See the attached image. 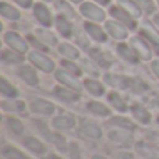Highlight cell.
<instances>
[{
  "label": "cell",
  "instance_id": "obj_1",
  "mask_svg": "<svg viewBox=\"0 0 159 159\" xmlns=\"http://www.w3.org/2000/svg\"><path fill=\"white\" fill-rule=\"evenodd\" d=\"M103 82L107 87L113 88L115 91H126L130 93L140 95L148 91V85L145 81L138 80L127 74H117V73H105L102 75Z\"/></svg>",
  "mask_w": 159,
  "mask_h": 159
},
{
  "label": "cell",
  "instance_id": "obj_2",
  "mask_svg": "<svg viewBox=\"0 0 159 159\" xmlns=\"http://www.w3.org/2000/svg\"><path fill=\"white\" fill-rule=\"evenodd\" d=\"M34 124H36L35 127L38 129L39 134H41L49 144L55 145L60 152H67L69 151V144H67L66 138H64L61 134H59L56 130H53V131L52 130H49L48 124L43 123L42 120H35L34 121Z\"/></svg>",
  "mask_w": 159,
  "mask_h": 159
},
{
  "label": "cell",
  "instance_id": "obj_3",
  "mask_svg": "<svg viewBox=\"0 0 159 159\" xmlns=\"http://www.w3.org/2000/svg\"><path fill=\"white\" fill-rule=\"evenodd\" d=\"M27 59L35 69H38L39 71L45 73V74H50V73L56 71L55 61H53L45 52L34 49V50H31V52H28Z\"/></svg>",
  "mask_w": 159,
  "mask_h": 159
},
{
  "label": "cell",
  "instance_id": "obj_4",
  "mask_svg": "<svg viewBox=\"0 0 159 159\" xmlns=\"http://www.w3.org/2000/svg\"><path fill=\"white\" fill-rule=\"evenodd\" d=\"M3 41L7 45L8 49H13L16 52L21 53V55H25V53L30 52V42H28V39H25L24 36H21L16 31H7L3 35Z\"/></svg>",
  "mask_w": 159,
  "mask_h": 159
},
{
  "label": "cell",
  "instance_id": "obj_5",
  "mask_svg": "<svg viewBox=\"0 0 159 159\" xmlns=\"http://www.w3.org/2000/svg\"><path fill=\"white\" fill-rule=\"evenodd\" d=\"M80 13L87 21L92 22H105L106 21V13L99 4L91 2H84L80 4Z\"/></svg>",
  "mask_w": 159,
  "mask_h": 159
},
{
  "label": "cell",
  "instance_id": "obj_6",
  "mask_svg": "<svg viewBox=\"0 0 159 159\" xmlns=\"http://www.w3.org/2000/svg\"><path fill=\"white\" fill-rule=\"evenodd\" d=\"M55 78H56V81L60 85H63V87L74 89V91H77V92H82V91H84V84H82V81H80V77L69 73L67 70H64L63 67H61V69H56Z\"/></svg>",
  "mask_w": 159,
  "mask_h": 159
},
{
  "label": "cell",
  "instance_id": "obj_7",
  "mask_svg": "<svg viewBox=\"0 0 159 159\" xmlns=\"http://www.w3.org/2000/svg\"><path fill=\"white\" fill-rule=\"evenodd\" d=\"M130 45L134 49V52L137 53V56L140 57V60L143 61H152L154 60V52H152L149 42L147 39H144L141 35L131 36L130 38Z\"/></svg>",
  "mask_w": 159,
  "mask_h": 159
},
{
  "label": "cell",
  "instance_id": "obj_8",
  "mask_svg": "<svg viewBox=\"0 0 159 159\" xmlns=\"http://www.w3.org/2000/svg\"><path fill=\"white\" fill-rule=\"evenodd\" d=\"M78 129L84 137L89 138L92 141H99L103 137V130L98 123L89 119H80L78 121Z\"/></svg>",
  "mask_w": 159,
  "mask_h": 159
},
{
  "label": "cell",
  "instance_id": "obj_9",
  "mask_svg": "<svg viewBox=\"0 0 159 159\" xmlns=\"http://www.w3.org/2000/svg\"><path fill=\"white\" fill-rule=\"evenodd\" d=\"M28 109L31 113L39 116H52L56 112L55 103L43 98H32L28 103Z\"/></svg>",
  "mask_w": 159,
  "mask_h": 159
},
{
  "label": "cell",
  "instance_id": "obj_10",
  "mask_svg": "<svg viewBox=\"0 0 159 159\" xmlns=\"http://www.w3.org/2000/svg\"><path fill=\"white\" fill-rule=\"evenodd\" d=\"M16 74L28 87H36L39 84V75L32 64H20L16 70Z\"/></svg>",
  "mask_w": 159,
  "mask_h": 159
},
{
  "label": "cell",
  "instance_id": "obj_11",
  "mask_svg": "<svg viewBox=\"0 0 159 159\" xmlns=\"http://www.w3.org/2000/svg\"><path fill=\"white\" fill-rule=\"evenodd\" d=\"M109 14L112 16L113 20L121 22L123 25H126L129 30H135L137 28V18L131 16L130 13H127L123 7H120L119 4L110 6L109 7Z\"/></svg>",
  "mask_w": 159,
  "mask_h": 159
},
{
  "label": "cell",
  "instance_id": "obj_12",
  "mask_svg": "<svg viewBox=\"0 0 159 159\" xmlns=\"http://www.w3.org/2000/svg\"><path fill=\"white\" fill-rule=\"evenodd\" d=\"M77 126V117L73 113H61L52 119V129L56 131H70Z\"/></svg>",
  "mask_w": 159,
  "mask_h": 159
},
{
  "label": "cell",
  "instance_id": "obj_13",
  "mask_svg": "<svg viewBox=\"0 0 159 159\" xmlns=\"http://www.w3.org/2000/svg\"><path fill=\"white\" fill-rule=\"evenodd\" d=\"M84 32L87 34L88 38L92 39L96 43H105L107 41V36H109L105 28L98 25V22H92V21L84 22Z\"/></svg>",
  "mask_w": 159,
  "mask_h": 159
},
{
  "label": "cell",
  "instance_id": "obj_14",
  "mask_svg": "<svg viewBox=\"0 0 159 159\" xmlns=\"http://www.w3.org/2000/svg\"><path fill=\"white\" fill-rule=\"evenodd\" d=\"M32 13L36 21L45 28H49L55 24V17L52 16L50 10L45 6V3H35L32 6Z\"/></svg>",
  "mask_w": 159,
  "mask_h": 159
},
{
  "label": "cell",
  "instance_id": "obj_15",
  "mask_svg": "<svg viewBox=\"0 0 159 159\" xmlns=\"http://www.w3.org/2000/svg\"><path fill=\"white\" fill-rule=\"evenodd\" d=\"M53 96L57 101L63 102V103L73 105V103H77L80 99H81V92L70 89V88L63 87V85H57V87L53 88Z\"/></svg>",
  "mask_w": 159,
  "mask_h": 159
},
{
  "label": "cell",
  "instance_id": "obj_16",
  "mask_svg": "<svg viewBox=\"0 0 159 159\" xmlns=\"http://www.w3.org/2000/svg\"><path fill=\"white\" fill-rule=\"evenodd\" d=\"M140 35L149 42L154 48H159V30L154 22L144 20L140 25Z\"/></svg>",
  "mask_w": 159,
  "mask_h": 159
},
{
  "label": "cell",
  "instance_id": "obj_17",
  "mask_svg": "<svg viewBox=\"0 0 159 159\" xmlns=\"http://www.w3.org/2000/svg\"><path fill=\"white\" fill-rule=\"evenodd\" d=\"M85 109L88 113L98 119H107L112 116V107L109 105L103 103V102L98 101V99H92L85 103Z\"/></svg>",
  "mask_w": 159,
  "mask_h": 159
},
{
  "label": "cell",
  "instance_id": "obj_18",
  "mask_svg": "<svg viewBox=\"0 0 159 159\" xmlns=\"http://www.w3.org/2000/svg\"><path fill=\"white\" fill-rule=\"evenodd\" d=\"M21 144L25 149L31 152L34 155H38V157H43L48 154V147L46 144L42 140H39L38 137H34V135H27L21 140Z\"/></svg>",
  "mask_w": 159,
  "mask_h": 159
},
{
  "label": "cell",
  "instance_id": "obj_19",
  "mask_svg": "<svg viewBox=\"0 0 159 159\" xmlns=\"http://www.w3.org/2000/svg\"><path fill=\"white\" fill-rule=\"evenodd\" d=\"M105 30H106L107 35L112 36L113 39H117V41H124V39L129 38V28L126 25H123L121 22L116 21V20H109V21H105Z\"/></svg>",
  "mask_w": 159,
  "mask_h": 159
},
{
  "label": "cell",
  "instance_id": "obj_20",
  "mask_svg": "<svg viewBox=\"0 0 159 159\" xmlns=\"http://www.w3.org/2000/svg\"><path fill=\"white\" fill-rule=\"evenodd\" d=\"M130 113H131L133 120L138 124H143V126L149 124L152 120V113L140 102H134L130 106Z\"/></svg>",
  "mask_w": 159,
  "mask_h": 159
},
{
  "label": "cell",
  "instance_id": "obj_21",
  "mask_svg": "<svg viewBox=\"0 0 159 159\" xmlns=\"http://www.w3.org/2000/svg\"><path fill=\"white\" fill-rule=\"evenodd\" d=\"M84 84V91H87L92 98L98 99L106 93V84L102 82L98 78H92V77H87L85 80H82Z\"/></svg>",
  "mask_w": 159,
  "mask_h": 159
},
{
  "label": "cell",
  "instance_id": "obj_22",
  "mask_svg": "<svg viewBox=\"0 0 159 159\" xmlns=\"http://www.w3.org/2000/svg\"><path fill=\"white\" fill-rule=\"evenodd\" d=\"M106 99H107V105H109L115 112L120 113V115L130 112V106L127 105L126 99H124L123 96H121V93L117 92V91H115V89L110 91L106 95Z\"/></svg>",
  "mask_w": 159,
  "mask_h": 159
},
{
  "label": "cell",
  "instance_id": "obj_23",
  "mask_svg": "<svg viewBox=\"0 0 159 159\" xmlns=\"http://www.w3.org/2000/svg\"><path fill=\"white\" fill-rule=\"evenodd\" d=\"M88 53H89V57L102 70H107L113 64V56L109 55L107 52H105V50L99 49V48H91V49H88Z\"/></svg>",
  "mask_w": 159,
  "mask_h": 159
},
{
  "label": "cell",
  "instance_id": "obj_24",
  "mask_svg": "<svg viewBox=\"0 0 159 159\" xmlns=\"http://www.w3.org/2000/svg\"><path fill=\"white\" fill-rule=\"evenodd\" d=\"M116 53L117 56L127 64H137L140 61V57L137 56V53L134 52V49L131 48L130 43H124V42H120L116 46Z\"/></svg>",
  "mask_w": 159,
  "mask_h": 159
},
{
  "label": "cell",
  "instance_id": "obj_25",
  "mask_svg": "<svg viewBox=\"0 0 159 159\" xmlns=\"http://www.w3.org/2000/svg\"><path fill=\"white\" fill-rule=\"evenodd\" d=\"M0 107H2L3 112L11 113V115H14V113H22L27 109V102L21 101V99H17V98H10V99L2 101Z\"/></svg>",
  "mask_w": 159,
  "mask_h": 159
},
{
  "label": "cell",
  "instance_id": "obj_26",
  "mask_svg": "<svg viewBox=\"0 0 159 159\" xmlns=\"http://www.w3.org/2000/svg\"><path fill=\"white\" fill-rule=\"evenodd\" d=\"M55 28L63 38H71L73 32H74V28L70 22V18H67L63 14H57L55 17Z\"/></svg>",
  "mask_w": 159,
  "mask_h": 159
},
{
  "label": "cell",
  "instance_id": "obj_27",
  "mask_svg": "<svg viewBox=\"0 0 159 159\" xmlns=\"http://www.w3.org/2000/svg\"><path fill=\"white\" fill-rule=\"evenodd\" d=\"M133 133L134 131H129V130H123V129H113L107 133L109 135V140L113 141L116 144H120V145H129L133 141Z\"/></svg>",
  "mask_w": 159,
  "mask_h": 159
},
{
  "label": "cell",
  "instance_id": "obj_28",
  "mask_svg": "<svg viewBox=\"0 0 159 159\" xmlns=\"http://www.w3.org/2000/svg\"><path fill=\"white\" fill-rule=\"evenodd\" d=\"M110 127L113 129H123V130H129V131H134L137 124H135L134 120L129 117H124V116L119 115V116H110L109 121H107Z\"/></svg>",
  "mask_w": 159,
  "mask_h": 159
},
{
  "label": "cell",
  "instance_id": "obj_29",
  "mask_svg": "<svg viewBox=\"0 0 159 159\" xmlns=\"http://www.w3.org/2000/svg\"><path fill=\"white\" fill-rule=\"evenodd\" d=\"M57 52L61 57L69 59V60H80L81 59V52L78 48H75L74 45L69 43V42H61L57 45Z\"/></svg>",
  "mask_w": 159,
  "mask_h": 159
},
{
  "label": "cell",
  "instance_id": "obj_30",
  "mask_svg": "<svg viewBox=\"0 0 159 159\" xmlns=\"http://www.w3.org/2000/svg\"><path fill=\"white\" fill-rule=\"evenodd\" d=\"M80 66H81L82 71H84L88 77H92V78H99L101 77V70L102 69L91 57L80 59Z\"/></svg>",
  "mask_w": 159,
  "mask_h": 159
},
{
  "label": "cell",
  "instance_id": "obj_31",
  "mask_svg": "<svg viewBox=\"0 0 159 159\" xmlns=\"http://www.w3.org/2000/svg\"><path fill=\"white\" fill-rule=\"evenodd\" d=\"M4 126H6V129L10 131V134L17 135V137H21L25 131L24 123H22L20 119L13 117V116H7V117L4 119Z\"/></svg>",
  "mask_w": 159,
  "mask_h": 159
},
{
  "label": "cell",
  "instance_id": "obj_32",
  "mask_svg": "<svg viewBox=\"0 0 159 159\" xmlns=\"http://www.w3.org/2000/svg\"><path fill=\"white\" fill-rule=\"evenodd\" d=\"M35 36L39 39V41L43 42V43L46 45V46H49V48L59 45L57 36H56L55 34L52 32V31L45 30V27H42V28H36V30H35Z\"/></svg>",
  "mask_w": 159,
  "mask_h": 159
},
{
  "label": "cell",
  "instance_id": "obj_33",
  "mask_svg": "<svg viewBox=\"0 0 159 159\" xmlns=\"http://www.w3.org/2000/svg\"><path fill=\"white\" fill-rule=\"evenodd\" d=\"M2 61L4 64H10V66H14V64H22L24 63V55L16 52L13 49H4L2 52Z\"/></svg>",
  "mask_w": 159,
  "mask_h": 159
},
{
  "label": "cell",
  "instance_id": "obj_34",
  "mask_svg": "<svg viewBox=\"0 0 159 159\" xmlns=\"http://www.w3.org/2000/svg\"><path fill=\"white\" fill-rule=\"evenodd\" d=\"M0 92H2L3 98H6V99L17 98L20 95L18 88L14 84H11L6 77H0Z\"/></svg>",
  "mask_w": 159,
  "mask_h": 159
},
{
  "label": "cell",
  "instance_id": "obj_35",
  "mask_svg": "<svg viewBox=\"0 0 159 159\" xmlns=\"http://www.w3.org/2000/svg\"><path fill=\"white\" fill-rule=\"evenodd\" d=\"M135 149H137V152L144 159H159L157 149H155L152 145H149L148 143L138 141V143H135Z\"/></svg>",
  "mask_w": 159,
  "mask_h": 159
},
{
  "label": "cell",
  "instance_id": "obj_36",
  "mask_svg": "<svg viewBox=\"0 0 159 159\" xmlns=\"http://www.w3.org/2000/svg\"><path fill=\"white\" fill-rule=\"evenodd\" d=\"M0 14H2L3 18L10 20V21H17V20L21 18V13L16 7H13L11 4H8L6 2L0 3Z\"/></svg>",
  "mask_w": 159,
  "mask_h": 159
},
{
  "label": "cell",
  "instance_id": "obj_37",
  "mask_svg": "<svg viewBox=\"0 0 159 159\" xmlns=\"http://www.w3.org/2000/svg\"><path fill=\"white\" fill-rule=\"evenodd\" d=\"M117 4L123 7L127 13L131 14L134 18H141V16H143V10L138 7L135 0H117Z\"/></svg>",
  "mask_w": 159,
  "mask_h": 159
},
{
  "label": "cell",
  "instance_id": "obj_38",
  "mask_svg": "<svg viewBox=\"0 0 159 159\" xmlns=\"http://www.w3.org/2000/svg\"><path fill=\"white\" fill-rule=\"evenodd\" d=\"M2 157L4 159H28V157L14 145H4L2 148Z\"/></svg>",
  "mask_w": 159,
  "mask_h": 159
},
{
  "label": "cell",
  "instance_id": "obj_39",
  "mask_svg": "<svg viewBox=\"0 0 159 159\" xmlns=\"http://www.w3.org/2000/svg\"><path fill=\"white\" fill-rule=\"evenodd\" d=\"M55 7L59 11V14H63L67 18H75V11L74 8L70 6V3H67L66 0H55Z\"/></svg>",
  "mask_w": 159,
  "mask_h": 159
},
{
  "label": "cell",
  "instance_id": "obj_40",
  "mask_svg": "<svg viewBox=\"0 0 159 159\" xmlns=\"http://www.w3.org/2000/svg\"><path fill=\"white\" fill-rule=\"evenodd\" d=\"M61 67H63L64 70H67L69 73H71V74L77 75V77H81L82 74H84V71H82L81 66H80L78 63H75V60H69V59H63V60L60 61Z\"/></svg>",
  "mask_w": 159,
  "mask_h": 159
},
{
  "label": "cell",
  "instance_id": "obj_41",
  "mask_svg": "<svg viewBox=\"0 0 159 159\" xmlns=\"http://www.w3.org/2000/svg\"><path fill=\"white\" fill-rule=\"evenodd\" d=\"M135 3L143 10V13L148 14V16L155 14V11H157V6H155V3L152 0H135Z\"/></svg>",
  "mask_w": 159,
  "mask_h": 159
},
{
  "label": "cell",
  "instance_id": "obj_42",
  "mask_svg": "<svg viewBox=\"0 0 159 159\" xmlns=\"http://www.w3.org/2000/svg\"><path fill=\"white\" fill-rule=\"evenodd\" d=\"M27 39H28V42H30V45H32V46L35 48V50H41V52H48V48H49V46H46V45H45L42 41H39V39L36 38V36L30 35Z\"/></svg>",
  "mask_w": 159,
  "mask_h": 159
},
{
  "label": "cell",
  "instance_id": "obj_43",
  "mask_svg": "<svg viewBox=\"0 0 159 159\" xmlns=\"http://www.w3.org/2000/svg\"><path fill=\"white\" fill-rule=\"evenodd\" d=\"M149 66H151V70L154 73V75L159 80V59H154L152 61H149Z\"/></svg>",
  "mask_w": 159,
  "mask_h": 159
},
{
  "label": "cell",
  "instance_id": "obj_44",
  "mask_svg": "<svg viewBox=\"0 0 159 159\" xmlns=\"http://www.w3.org/2000/svg\"><path fill=\"white\" fill-rule=\"evenodd\" d=\"M13 2L17 3V4H18L20 7H22V8H31L34 6L32 0H13Z\"/></svg>",
  "mask_w": 159,
  "mask_h": 159
},
{
  "label": "cell",
  "instance_id": "obj_45",
  "mask_svg": "<svg viewBox=\"0 0 159 159\" xmlns=\"http://www.w3.org/2000/svg\"><path fill=\"white\" fill-rule=\"evenodd\" d=\"M119 157H120V159H135V157L131 154V152H127V151H123L119 154Z\"/></svg>",
  "mask_w": 159,
  "mask_h": 159
},
{
  "label": "cell",
  "instance_id": "obj_46",
  "mask_svg": "<svg viewBox=\"0 0 159 159\" xmlns=\"http://www.w3.org/2000/svg\"><path fill=\"white\" fill-rule=\"evenodd\" d=\"M93 2H95L96 4H99V6H107L110 3V0H93Z\"/></svg>",
  "mask_w": 159,
  "mask_h": 159
},
{
  "label": "cell",
  "instance_id": "obj_47",
  "mask_svg": "<svg viewBox=\"0 0 159 159\" xmlns=\"http://www.w3.org/2000/svg\"><path fill=\"white\" fill-rule=\"evenodd\" d=\"M45 159H63V158L59 157V155H56V154H46Z\"/></svg>",
  "mask_w": 159,
  "mask_h": 159
},
{
  "label": "cell",
  "instance_id": "obj_48",
  "mask_svg": "<svg viewBox=\"0 0 159 159\" xmlns=\"http://www.w3.org/2000/svg\"><path fill=\"white\" fill-rule=\"evenodd\" d=\"M152 22L157 25V28L159 30V14H154V20H152Z\"/></svg>",
  "mask_w": 159,
  "mask_h": 159
},
{
  "label": "cell",
  "instance_id": "obj_49",
  "mask_svg": "<svg viewBox=\"0 0 159 159\" xmlns=\"http://www.w3.org/2000/svg\"><path fill=\"white\" fill-rule=\"evenodd\" d=\"M91 159H109V158L103 157V155H99V154H95V155H92V157H91Z\"/></svg>",
  "mask_w": 159,
  "mask_h": 159
},
{
  "label": "cell",
  "instance_id": "obj_50",
  "mask_svg": "<svg viewBox=\"0 0 159 159\" xmlns=\"http://www.w3.org/2000/svg\"><path fill=\"white\" fill-rule=\"evenodd\" d=\"M69 2L74 3V4H81V3H84V0H69Z\"/></svg>",
  "mask_w": 159,
  "mask_h": 159
},
{
  "label": "cell",
  "instance_id": "obj_51",
  "mask_svg": "<svg viewBox=\"0 0 159 159\" xmlns=\"http://www.w3.org/2000/svg\"><path fill=\"white\" fill-rule=\"evenodd\" d=\"M155 121H157V124L159 126V113H158V116H157V119H155Z\"/></svg>",
  "mask_w": 159,
  "mask_h": 159
},
{
  "label": "cell",
  "instance_id": "obj_52",
  "mask_svg": "<svg viewBox=\"0 0 159 159\" xmlns=\"http://www.w3.org/2000/svg\"><path fill=\"white\" fill-rule=\"evenodd\" d=\"M43 3H50V2H53V0H42Z\"/></svg>",
  "mask_w": 159,
  "mask_h": 159
},
{
  "label": "cell",
  "instance_id": "obj_53",
  "mask_svg": "<svg viewBox=\"0 0 159 159\" xmlns=\"http://www.w3.org/2000/svg\"><path fill=\"white\" fill-rule=\"evenodd\" d=\"M157 4H158V7H159V0H157Z\"/></svg>",
  "mask_w": 159,
  "mask_h": 159
}]
</instances>
